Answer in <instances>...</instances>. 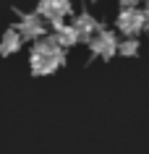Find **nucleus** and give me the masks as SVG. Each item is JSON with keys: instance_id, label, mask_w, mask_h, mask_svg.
Listing matches in <instances>:
<instances>
[{"instance_id": "obj_12", "label": "nucleus", "mask_w": 149, "mask_h": 154, "mask_svg": "<svg viewBox=\"0 0 149 154\" xmlns=\"http://www.w3.org/2000/svg\"><path fill=\"white\" fill-rule=\"evenodd\" d=\"M147 8H149V0H147Z\"/></svg>"}, {"instance_id": "obj_9", "label": "nucleus", "mask_w": 149, "mask_h": 154, "mask_svg": "<svg viewBox=\"0 0 149 154\" xmlns=\"http://www.w3.org/2000/svg\"><path fill=\"white\" fill-rule=\"evenodd\" d=\"M139 50H141L139 39H123V42H120V47H118V55H123V57H136V55H139Z\"/></svg>"}, {"instance_id": "obj_7", "label": "nucleus", "mask_w": 149, "mask_h": 154, "mask_svg": "<svg viewBox=\"0 0 149 154\" xmlns=\"http://www.w3.org/2000/svg\"><path fill=\"white\" fill-rule=\"evenodd\" d=\"M52 29H55L52 39L58 42L63 50L76 47V45L81 42V37H79V32H76V26H73V24H66V21H60V24H52Z\"/></svg>"}, {"instance_id": "obj_2", "label": "nucleus", "mask_w": 149, "mask_h": 154, "mask_svg": "<svg viewBox=\"0 0 149 154\" xmlns=\"http://www.w3.org/2000/svg\"><path fill=\"white\" fill-rule=\"evenodd\" d=\"M118 32L126 34V39H136V34L144 32V11L123 8L118 13Z\"/></svg>"}, {"instance_id": "obj_3", "label": "nucleus", "mask_w": 149, "mask_h": 154, "mask_svg": "<svg viewBox=\"0 0 149 154\" xmlns=\"http://www.w3.org/2000/svg\"><path fill=\"white\" fill-rule=\"evenodd\" d=\"M16 32L21 34V39H34L39 42L47 37V29H45V18L39 16V13H24L21 16V21H18Z\"/></svg>"}, {"instance_id": "obj_10", "label": "nucleus", "mask_w": 149, "mask_h": 154, "mask_svg": "<svg viewBox=\"0 0 149 154\" xmlns=\"http://www.w3.org/2000/svg\"><path fill=\"white\" fill-rule=\"evenodd\" d=\"M139 3H144V0H120V5H123V8H136Z\"/></svg>"}, {"instance_id": "obj_5", "label": "nucleus", "mask_w": 149, "mask_h": 154, "mask_svg": "<svg viewBox=\"0 0 149 154\" xmlns=\"http://www.w3.org/2000/svg\"><path fill=\"white\" fill-rule=\"evenodd\" d=\"M118 47H120V42H118V37L113 32H102L94 37V39L89 42V50H92V55H97V57H105V60H110L113 55H118Z\"/></svg>"}, {"instance_id": "obj_8", "label": "nucleus", "mask_w": 149, "mask_h": 154, "mask_svg": "<svg viewBox=\"0 0 149 154\" xmlns=\"http://www.w3.org/2000/svg\"><path fill=\"white\" fill-rule=\"evenodd\" d=\"M21 34L16 32V29H8V32L3 34V39H0V55H13V52H18L21 50Z\"/></svg>"}, {"instance_id": "obj_11", "label": "nucleus", "mask_w": 149, "mask_h": 154, "mask_svg": "<svg viewBox=\"0 0 149 154\" xmlns=\"http://www.w3.org/2000/svg\"><path fill=\"white\" fill-rule=\"evenodd\" d=\"M144 29H149V8H144Z\"/></svg>"}, {"instance_id": "obj_6", "label": "nucleus", "mask_w": 149, "mask_h": 154, "mask_svg": "<svg viewBox=\"0 0 149 154\" xmlns=\"http://www.w3.org/2000/svg\"><path fill=\"white\" fill-rule=\"evenodd\" d=\"M73 26H76V32H79V37H81V42H86V45L102 32V26L97 24V18L92 16V13H79L73 18Z\"/></svg>"}, {"instance_id": "obj_1", "label": "nucleus", "mask_w": 149, "mask_h": 154, "mask_svg": "<svg viewBox=\"0 0 149 154\" xmlns=\"http://www.w3.org/2000/svg\"><path fill=\"white\" fill-rule=\"evenodd\" d=\"M63 63H66L63 47H60L52 37H45V39L34 42L32 55H29V65H32L34 76H50V73L58 71Z\"/></svg>"}, {"instance_id": "obj_4", "label": "nucleus", "mask_w": 149, "mask_h": 154, "mask_svg": "<svg viewBox=\"0 0 149 154\" xmlns=\"http://www.w3.org/2000/svg\"><path fill=\"white\" fill-rule=\"evenodd\" d=\"M37 13L50 24H60L71 13V0H39Z\"/></svg>"}]
</instances>
